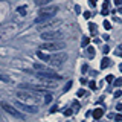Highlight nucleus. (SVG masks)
<instances>
[{
  "instance_id": "36",
  "label": "nucleus",
  "mask_w": 122,
  "mask_h": 122,
  "mask_svg": "<svg viewBox=\"0 0 122 122\" xmlns=\"http://www.w3.org/2000/svg\"><path fill=\"white\" fill-rule=\"evenodd\" d=\"M87 70H89V66H87V64H84V66H82V72H84V73H86Z\"/></svg>"
},
{
  "instance_id": "32",
  "label": "nucleus",
  "mask_w": 122,
  "mask_h": 122,
  "mask_svg": "<svg viewBox=\"0 0 122 122\" xmlns=\"http://www.w3.org/2000/svg\"><path fill=\"white\" fill-rule=\"evenodd\" d=\"M102 52H104V53H108V52H110V47H108V46H104V49H102Z\"/></svg>"
},
{
  "instance_id": "12",
  "label": "nucleus",
  "mask_w": 122,
  "mask_h": 122,
  "mask_svg": "<svg viewBox=\"0 0 122 122\" xmlns=\"http://www.w3.org/2000/svg\"><path fill=\"white\" fill-rule=\"evenodd\" d=\"M92 114H93L95 119H101V117L104 116V110H102V108H96V110H93V113H92Z\"/></svg>"
},
{
  "instance_id": "14",
  "label": "nucleus",
  "mask_w": 122,
  "mask_h": 122,
  "mask_svg": "<svg viewBox=\"0 0 122 122\" xmlns=\"http://www.w3.org/2000/svg\"><path fill=\"white\" fill-rule=\"evenodd\" d=\"M52 0H34V3H35L37 6H46V5H49Z\"/></svg>"
},
{
  "instance_id": "16",
  "label": "nucleus",
  "mask_w": 122,
  "mask_h": 122,
  "mask_svg": "<svg viewBox=\"0 0 122 122\" xmlns=\"http://www.w3.org/2000/svg\"><path fill=\"white\" fill-rule=\"evenodd\" d=\"M87 55H89V58H93V56H95V49L93 47H92V46H87Z\"/></svg>"
},
{
  "instance_id": "1",
  "label": "nucleus",
  "mask_w": 122,
  "mask_h": 122,
  "mask_svg": "<svg viewBox=\"0 0 122 122\" xmlns=\"http://www.w3.org/2000/svg\"><path fill=\"white\" fill-rule=\"evenodd\" d=\"M60 11V8L56 5H52V6H43L40 9V12H38L37 18H35V25H38V23L44 21V20H49V18H53L56 15V12Z\"/></svg>"
},
{
  "instance_id": "38",
  "label": "nucleus",
  "mask_w": 122,
  "mask_h": 122,
  "mask_svg": "<svg viewBox=\"0 0 122 122\" xmlns=\"http://www.w3.org/2000/svg\"><path fill=\"white\" fill-rule=\"evenodd\" d=\"M84 17H86V18H90L92 14H90V12H84Z\"/></svg>"
},
{
  "instance_id": "10",
  "label": "nucleus",
  "mask_w": 122,
  "mask_h": 122,
  "mask_svg": "<svg viewBox=\"0 0 122 122\" xmlns=\"http://www.w3.org/2000/svg\"><path fill=\"white\" fill-rule=\"evenodd\" d=\"M34 69H35L37 72H51V69H49L47 66L40 64V63H35V64H34Z\"/></svg>"
},
{
  "instance_id": "13",
  "label": "nucleus",
  "mask_w": 122,
  "mask_h": 122,
  "mask_svg": "<svg viewBox=\"0 0 122 122\" xmlns=\"http://www.w3.org/2000/svg\"><path fill=\"white\" fill-rule=\"evenodd\" d=\"M108 6H110V0H104V3H102V15L108 14Z\"/></svg>"
},
{
  "instance_id": "4",
  "label": "nucleus",
  "mask_w": 122,
  "mask_h": 122,
  "mask_svg": "<svg viewBox=\"0 0 122 122\" xmlns=\"http://www.w3.org/2000/svg\"><path fill=\"white\" fill-rule=\"evenodd\" d=\"M0 107H2V108L5 110L6 113H9V114H12L14 117H17V119H23V117H25L17 108H15V105L9 104V102H6V101H2V102H0Z\"/></svg>"
},
{
  "instance_id": "35",
  "label": "nucleus",
  "mask_w": 122,
  "mask_h": 122,
  "mask_svg": "<svg viewBox=\"0 0 122 122\" xmlns=\"http://www.w3.org/2000/svg\"><path fill=\"white\" fill-rule=\"evenodd\" d=\"M73 107L78 110V108H79V102H78V101H73Z\"/></svg>"
},
{
  "instance_id": "20",
  "label": "nucleus",
  "mask_w": 122,
  "mask_h": 122,
  "mask_svg": "<svg viewBox=\"0 0 122 122\" xmlns=\"http://www.w3.org/2000/svg\"><path fill=\"white\" fill-rule=\"evenodd\" d=\"M44 98H46V99H44V102H46V104L52 102V99H53V96H52L51 93H46V95H44Z\"/></svg>"
},
{
  "instance_id": "21",
  "label": "nucleus",
  "mask_w": 122,
  "mask_h": 122,
  "mask_svg": "<svg viewBox=\"0 0 122 122\" xmlns=\"http://www.w3.org/2000/svg\"><path fill=\"white\" fill-rule=\"evenodd\" d=\"M113 84H114L116 87H121V86H122V78H117V79H114V81H113Z\"/></svg>"
},
{
  "instance_id": "19",
  "label": "nucleus",
  "mask_w": 122,
  "mask_h": 122,
  "mask_svg": "<svg viewBox=\"0 0 122 122\" xmlns=\"http://www.w3.org/2000/svg\"><path fill=\"white\" fill-rule=\"evenodd\" d=\"M89 29H90V32L93 34H96V25H95V23H89Z\"/></svg>"
},
{
  "instance_id": "7",
  "label": "nucleus",
  "mask_w": 122,
  "mask_h": 122,
  "mask_svg": "<svg viewBox=\"0 0 122 122\" xmlns=\"http://www.w3.org/2000/svg\"><path fill=\"white\" fill-rule=\"evenodd\" d=\"M66 60H67V53H66V52H58V53H55V55L51 56L49 64H51V66L58 67V66H61V64H63Z\"/></svg>"
},
{
  "instance_id": "23",
  "label": "nucleus",
  "mask_w": 122,
  "mask_h": 122,
  "mask_svg": "<svg viewBox=\"0 0 122 122\" xmlns=\"http://www.w3.org/2000/svg\"><path fill=\"white\" fill-rule=\"evenodd\" d=\"M0 79H2V81H6V82L11 81V78H9V76H6V75H0Z\"/></svg>"
},
{
  "instance_id": "31",
  "label": "nucleus",
  "mask_w": 122,
  "mask_h": 122,
  "mask_svg": "<svg viewBox=\"0 0 122 122\" xmlns=\"http://www.w3.org/2000/svg\"><path fill=\"white\" fill-rule=\"evenodd\" d=\"M56 112H58V107H56V105H53L52 108H51V113H56Z\"/></svg>"
},
{
  "instance_id": "34",
  "label": "nucleus",
  "mask_w": 122,
  "mask_h": 122,
  "mask_svg": "<svg viewBox=\"0 0 122 122\" xmlns=\"http://www.w3.org/2000/svg\"><path fill=\"white\" fill-rule=\"evenodd\" d=\"M76 95H78V96H82V95H84V90H82V89H79L78 92H76Z\"/></svg>"
},
{
  "instance_id": "29",
  "label": "nucleus",
  "mask_w": 122,
  "mask_h": 122,
  "mask_svg": "<svg viewBox=\"0 0 122 122\" xmlns=\"http://www.w3.org/2000/svg\"><path fill=\"white\" fill-rule=\"evenodd\" d=\"M64 114H66V116H70V114H72V110L70 108H66V110H64Z\"/></svg>"
},
{
  "instance_id": "24",
  "label": "nucleus",
  "mask_w": 122,
  "mask_h": 122,
  "mask_svg": "<svg viewBox=\"0 0 122 122\" xmlns=\"http://www.w3.org/2000/svg\"><path fill=\"white\" fill-rule=\"evenodd\" d=\"M105 81H107V82H110V84H112V82L114 81V76H113V75H108V76H107V78H105Z\"/></svg>"
},
{
  "instance_id": "40",
  "label": "nucleus",
  "mask_w": 122,
  "mask_h": 122,
  "mask_svg": "<svg viewBox=\"0 0 122 122\" xmlns=\"http://www.w3.org/2000/svg\"><path fill=\"white\" fill-rule=\"evenodd\" d=\"M116 108L119 110V112H122V104H117V105H116Z\"/></svg>"
},
{
  "instance_id": "37",
  "label": "nucleus",
  "mask_w": 122,
  "mask_h": 122,
  "mask_svg": "<svg viewBox=\"0 0 122 122\" xmlns=\"http://www.w3.org/2000/svg\"><path fill=\"white\" fill-rule=\"evenodd\" d=\"M114 5H117V6H121V5H122V0H114Z\"/></svg>"
},
{
  "instance_id": "9",
  "label": "nucleus",
  "mask_w": 122,
  "mask_h": 122,
  "mask_svg": "<svg viewBox=\"0 0 122 122\" xmlns=\"http://www.w3.org/2000/svg\"><path fill=\"white\" fill-rule=\"evenodd\" d=\"M60 20H55V18H49V20H44V21H41V23H38L37 26V29L38 30H44V29H47V28H52V26H56V25H60Z\"/></svg>"
},
{
  "instance_id": "15",
  "label": "nucleus",
  "mask_w": 122,
  "mask_h": 122,
  "mask_svg": "<svg viewBox=\"0 0 122 122\" xmlns=\"http://www.w3.org/2000/svg\"><path fill=\"white\" fill-rule=\"evenodd\" d=\"M110 64H112V61H110V60L105 56V58H102V61H101V69H107Z\"/></svg>"
},
{
  "instance_id": "27",
  "label": "nucleus",
  "mask_w": 122,
  "mask_h": 122,
  "mask_svg": "<svg viewBox=\"0 0 122 122\" xmlns=\"http://www.w3.org/2000/svg\"><path fill=\"white\" fill-rule=\"evenodd\" d=\"M122 96V92L121 90H116V92H114V98H121Z\"/></svg>"
},
{
  "instance_id": "11",
  "label": "nucleus",
  "mask_w": 122,
  "mask_h": 122,
  "mask_svg": "<svg viewBox=\"0 0 122 122\" xmlns=\"http://www.w3.org/2000/svg\"><path fill=\"white\" fill-rule=\"evenodd\" d=\"M37 56H38L40 60L46 61V63H49V61H51V55H49V53H44V52H41V51H38V52H37Z\"/></svg>"
},
{
  "instance_id": "8",
  "label": "nucleus",
  "mask_w": 122,
  "mask_h": 122,
  "mask_svg": "<svg viewBox=\"0 0 122 122\" xmlns=\"http://www.w3.org/2000/svg\"><path fill=\"white\" fill-rule=\"evenodd\" d=\"M37 76L40 79H51V81H60V79L63 78L61 75L55 73L53 70H51V72H40V73H37Z\"/></svg>"
},
{
  "instance_id": "2",
  "label": "nucleus",
  "mask_w": 122,
  "mask_h": 122,
  "mask_svg": "<svg viewBox=\"0 0 122 122\" xmlns=\"http://www.w3.org/2000/svg\"><path fill=\"white\" fill-rule=\"evenodd\" d=\"M17 98L20 99V101H29V102H40V95L35 93V92H30V90H26V89H20L17 90Z\"/></svg>"
},
{
  "instance_id": "39",
  "label": "nucleus",
  "mask_w": 122,
  "mask_h": 122,
  "mask_svg": "<svg viewBox=\"0 0 122 122\" xmlns=\"http://www.w3.org/2000/svg\"><path fill=\"white\" fill-rule=\"evenodd\" d=\"M75 11H76V14H79V11H81V8H79L78 5H76V6H75Z\"/></svg>"
},
{
  "instance_id": "22",
  "label": "nucleus",
  "mask_w": 122,
  "mask_h": 122,
  "mask_svg": "<svg viewBox=\"0 0 122 122\" xmlns=\"http://www.w3.org/2000/svg\"><path fill=\"white\" fill-rule=\"evenodd\" d=\"M114 53H116L117 56H122V46H119V47H117L116 51H114Z\"/></svg>"
},
{
  "instance_id": "18",
  "label": "nucleus",
  "mask_w": 122,
  "mask_h": 122,
  "mask_svg": "<svg viewBox=\"0 0 122 122\" xmlns=\"http://www.w3.org/2000/svg\"><path fill=\"white\" fill-rule=\"evenodd\" d=\"M17 12L20 15H26V6H18L17 8Z\"/></svg>"
},
{
  "instance_id": "30",
  "label": "nucleus",
  "mask_w": 122,
  "mask_h": 122,
  "mask_svg": "<svg viewBox=\"0 0 122 122\" xmlns=\"http://www.w3.org/2000/svg\"><path fill=\"white\" fill-rule=\"evenodd\" d=\"M114 119H116L117 122H122V114H116V116H114Z\"/></svg>"
},
{
  "instance_id": "17",
  "label": "nucleus",
  "mask_w": 122,
  "mask_h": 122,
  "mask_svg": "<svg viewBox=\"0 0 122 122\" xmlns=\"http://www.w3.org/2000/svg\"><path fill=\"white\" fill-rule=\"evenodd\" d=\"M89 44H90V38L89 37H84L82 41H81V46H82V47H87Z\"/></svg>"
},
{
  "instance_id": "6",
  "label": "nucleus",
  "mask_w": 122,
  "mask_h": 122,
  "mask_svg": "<svg viewBox=\"0 0 122 122\" xmlns=\"http://www.w3.org/2000/svg\"><path fill=\"white\" fill-rule=\"evenodd\" d=\"M14 105L17 107V108H20L23 110L25 113H29V114H35L38 112V108L35 105H30V104H26V102H23L20 101V99H17V101H14Z\"/></svg>"
},
{
  "instance_id": "5",
  "label": "nucleus",
  "mask_w": 122,
  "mask_h": 122,
  "mask_svg": "<svg viewBox=\"0 0 122 122\" xmlns=\"http://www.w3.org/2000/svg\"><path fill=\"white\" fill-rule=\"evenodd\" d=\"M41 38L44 41H61L63 35L58 30H43L41 32Z\"/></svg>"
},
{
  "instance_id": "28",
  "label": "nucleus",
  "mask_w": 122,
  "mask_h": 122,
  "mask_svg": "<svg viewBox=\"0 0 122 122\" xmlns=\"http://www.w3.org/2000/svg\"><path fill=\"white\" fill-rule=\"evenodd\" d=\"M70 86H72V81H69V82L66 84V87H64V90H63V92H67L69 89H70Z\"/></svg>"
},
{
  "instance_id": "3",
  "label": "nucleus",
  "mask_w": 122,
  "mask_h": 122,
  "mask_svg": "<svg viewBox=\"0 0 122 122\" xmlns=\"http://www.w3.org/2000/svg\"><path fill=\"white\" fill-rule=\"evenodd\" d=\"M66 47V43H63V41H44L43 44L40 46V49H43V51H61V49Z\"/></svg>"
},
{
  "instance_id": "41",
  "label": "nucleus",
  "mask_w": 122,
  "mask_h": 122,
  "mask_svg": "<svg viewBox=\"0 0 122 122\" xmlns=\"http://www.w3.org/2000/svg\"><path fill=\"white\" fill-rule=\"evenodd\" d=\"M119 70H121V72H122V64H119Z\"/></svg>"
},
{
  "instance_id": "25",
  "label": "nucleus",
  "mask_w": 122,
  "mask_h": 122,
  "mask_svg": "<svg viewBox=\"0 0 122 122\" xmlns=\"http://www.w3.org/2000/svg\"><path fill=\"white\" fill-rule=\"evenodd\" d=\"M89 86H90V89H92V90H96V82H95V81H90V82H89Z\"/></svg>"
},
{
  "instance_id": "33",
  "label": "nucleus",
  "mask_w": 122,
  "mask_h": 122,
  "mask_svg": "<svg viewBox=\"0 0 122 122\" xmlns=\"http://www.w3.org/2000/svg\"><path fill=\"white\" fill-rule=\"evenodd\" d=\"M89 3H90V6H92V8H95V6H96V0H90Z\"/></svg>"
},
{
  "instance_id": "26",
  "label": "nucleus",
  "mask_w": 122,
  "mask_h": 122,
  "mask_svg": "<svg viewBox=\"0 0 122 122\" xmlns=\"http://www.w3.org/2000/svg\"><path fill=\"white\" fill-rule=\"evenodd\" d=\"M104 28H105L107 30H108V29H112V25H110V21H107V20L104 21Z\"/></svg>"
}]
</instances>
